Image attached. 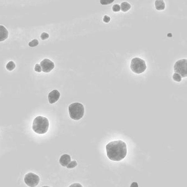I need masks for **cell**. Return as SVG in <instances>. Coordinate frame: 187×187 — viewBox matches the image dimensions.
<instances>
[{
    "instance_id": "1",
    "label": "cell",
    "mask_w": 187,
    "mask_h": 187,
    "mask_svg": "<svg viewBox=\"0 0 187 187\" xmlns=\"http://www.w3.org/2000/svg\"><path fill=\"white\" fill-rule=\"evenodd\" d=\"M106 151L109 159L119 162L124 159L127 155V146L126 143L121 140L114 141L106 144Z\"/></svg>"
},
{
    "instance_id": "2",
    "label": "cell",
    "mask_w": 187,
    "mask_h": 187,
    "mask_svg": "<svg viewBox=\"0 0 187 187\" xmlns=\"http://www.w3.org/2000/svg\"><path fill=\"white\" fill-rule=\"evenodd\" d=\"M49 129L48 119L42 116H38L34 120L32 130L38 134H46Z\"/></svg>"
},
{
    "instance_id": "3",
    "label": "cell",
    "mask_w": 187,
    "mask_h": 187,
    "mask_svg": "<svg viewBox=\"0 0 187 187\" xmlns=\"http://www.w3.org/2000/svg\"><path fill=\"white\" fill-rule=\"evenodd\" d=\"M69 113L70 117L72 119L75 121H79L84 116V106L81 103H72L69 106Z\"/></svg>"
},
{
    "instance_id": "4",
    "label": "cell",
    "mask_w": 187,
    "mask_h": 187,
    "mask_svg": "<svg viewBox=\"0 0 187 187\" xmlns=\"http://www.w3.org/2000/svg\"><path fill=\"white\" fill-rule=\"evenodd\" d=\"M132 71L136 74L143 73L147 69L145 61L140 57H134L131 60V66Z\"/></svg>"
},
{
    "instance_id": "5",
    "label": "cell",
    "mask_w": 187,
    "mask_h": 187,
    "mask_svg": "<svg viewBox=\"0 0 187 187\" xmlns=\"http://www.w3.org/2000/svg\"><path fill=\"white\" fill-rule=\"evenodd\" d=\"M174 70L175 73L180 74L182 77H187V59H183L175 62L174 65Z\"/></svg>"
},
{
    "instance_id": "6",
    "label": "cell",
    "mask_w": 187,
    "mask_h": 187,
    "mask_svg": "<svg viewBox=\"0 0 187 187\" xmlns=\"http://www.w3.org/2000/svg\"><path fill=\"white\" fill-rule=\"evenodd\" d=\"M24 182L29 187H36L39 183V176L35 173L29 172L24 177Z\"/></svg>"
},
{
    "instance_id": "7",
    "label": "cell",
    "mask_w": 187,
    "mask_h": 187,
    "mask_svg": "<svg viewBox=\"0 0 187 187\" xmlns=\"http://www.w3.org/2000/svg\"><path fill=\"white\" fill-rule=\"evenodd\" d=\"M42 71L45 73H49L54 68V64L48 59H44L40 62Z\"/></svg>"
},
{
    "instance_id": "8",
    "label": "cell",
    "mask_w": 187,
    "mask_h": 187,
    "mask_svg": "<svg viewBox=\"0 0 187 187\" xmlns=\"http://www.w3.org/2000/svg\"><path fill=\"white\" fill-rule=\"evenodd\" d=\"M60 94L57 90H53L49 94V103L53 104L56 103L60 98Z\"/></svg>"
},
{
    "instance_id": "9",
    "label": "cell",
    "mask_w": 187,
    "mask_h": 187,
    "mask_svg": "<svg viewBox=\"0 0 187 187\" xmlns=\"http://www.w3.org/2000/svg\"><path fill=\"white\" fill-rule=\"evenodd\" d=\"M70 162H71V157L69 154H65L60 157L59 163L63 166H67Z\"/></svg>"
},
{
    "instance_id": "10",
    "label": "cell",
    "mask_w": 187,
    "mask_h": 187,
    "mask_svg": "<svg viewBox=\"0 0 187 187\" xmlns=\"http://www.w3.org/2000/svg\"><path fill=\"white\" fill-rule=\"evenodd\" d=\"M8 37V32L7 29L3 25H0V42L5 41Z\"/></svg>"
},
{
    "instance_id": "11",
    "label": "cell",
    "mask_w": 187,
    "mask_h": 187,
    "mask_svg": "<svg viewBox=\"0 0 187 187\" xmlns=\"http://www.w3.org/2000/svg\"><path fill=\"white\" fill-rule=\"evenodd\" d=\"M156 9L158 11H162L165 8V3L164 0H156L155 2Z\"/></svg>"
},
{
    "instance_id": "12",
    "label": "cell",
    "mask_w": 187,
    "mask_h": 187,
    "mask_svg": "<svg viewBox=\"0 0 187 187\" xmlns=\"http://www.w3.org/2000/svg\"><path fill=\"white\" fill-rule=\"evenodd\" d=\"M131 6L129 3L127 2H123L121 3L120 6V9H121V11L124 12H127L128 11H129V9H131Z\"/></svg>"
},
{
    "instance_id": "13",
    "label": "cell",
    "mask_w": 187,
    "mask_h": 187,
    "mask_svg": "<svg viewBox=\"0 0 187 187\" xmlns=\"http://www.w3.org/2000/svg\"><path fill=\"white\" fill-rule=\"evenodd\" d=\"M15 68H16V64H15L14 62H12V61L8 62L7 65H6V69L8 71H12V70H13L14 69H15Z\"/></svg>"
},
{
    "instance_id": "14",
    "label": "cell",
    "mask_w": 187,
    "mask_h": 187,
    "mask_svg": "<svg viewBox=\"0 0 187 187\" xmlns=\"http://www.w3.org/2000/svg\"><path fill=\"white\" fill-rule=\"evenodd\" d=\"M182 76L180 75V74H178V73H175L173 75V76H172V78H173V80L175 81V82H181V80H182Z\"/></svg>"
},
{
    "instance_id": "15",
    "label": "cell",
    "mask_w": 187,
    "mask_h": 187,
    "mask_svg": "<svg viewBox=\"0 0 187 187\" xmlns=\"http://www.w3.org/2000/svg\"><path fill=\"white\" fill-rule=\"evenodd\" d=\"M77 162L75 160H74V161L70 162L69 164L67 166V167L68 169H72V168L75 167L77 166Z\"/></svg>"
},
{
    "instance_id": "16",
    "label": "cell",
    "mask_w": 187,
    "mask_h": 187,
    "mask_svg": "<svg viewBox=\"0 0 187 187\" xmlns=\"http://www.w3.org/2000/svg\"><path fill=\"white\" fill-rule=\"evenodd\" d=\"M39 44V41L37 39H34L32 41L30 42L29 43V46H30V47H34L37 46Z\"/></svg>"
},
{
    "instance_id": "17",
    "label": "cell",
    "mask_w": 187,
    "mask_h": 187,
    "mask_svg": "<svg viewBox=\"0 0 187 187\" xmlns=\"http://www.w3.org/2000/svg\"><path fill=\"white\" fill-rule=\"evenodd\" d=\"M114 0H100V2L102 5H108L113 2Z\"/></svg>"
},
{
    "instance_id": "18",
    "label": "cell",
    "mask_w": 187,
    "mask_h": 187,
    "mask_svg": "<svg viewBox=\"0 0 187 187\" xmlns=\"http://www.w3.org/2000/svg\"><path fill=\"white\" fill-rule=\"evenodd\" d=\"M49 34L46 32H43L41 35V38L42 40H45L46 39H49Z\"/></svg>"
},
{
    "instance_id": "19",
    "label": "cell",
    "mask_w": 187,
    "mask_h": 187,
    "mask_svg": "<svg viewBox=\"0 0 187 187\" xmlns=\"http://www.w3.org/2000/svg\"><path fill=\"white\" fill-rule=\"evenodd\" d=\"M35 71L37 72H41L42 71L41 67L39 64H36L35 66Z\"/></svg>"
},
{
    "instance_id": "20",
    "label": "cell",
    "mask_w": 187,
    "mask_h": 187,
    "mask_svg": "<svg viewBox=\"0 0 187 187\" xmlns=\"http://www.w3.org/2000/svg\"><path fill=\"white\" fill-rule=\"evenodd\" d=\"M113 10L115 12H118L120 11V6L119 5H115L113 7Z\"/></svg>"
},
{
    "instance_id": "21",
    "label": "cell",
    "mask_w": 187,
    "mask_h": 187,
    "mask_svg": "<svg viewBox=\"0 0 187 187\" xmlns=\"http://www.w3.org/2000/svg\"><path fill=\"white\" fill-rule=\"evenodd\" d=\"M69 187H83V186L80 183H73V184L70 185Z\"/></svg>"
},
{
    "instance_id": "22",
    "label": "cell",
    "mask_w": 187,
    "mask_h": 187,
    "mask_svg": "<svg viewBox=\"0 0 187 187\" xmlns=\"http://www.w3.org/2000/svg\"><path fill=\"white\" fill-rule=\"evenodd\" d=\"M110 21V18L109 16H104V18H103V21H104L105 23H109Z\"/></svg>"
},
{
    "instance_id": "23",
    "label": "cell",
    "mask_w": 187,
    "mask_h": 187,
    "mask_svg": "<svg viewBox=\"0 0 187 187\" xmlns=\"http://www.w3.org/2000/svg\"><path fill=\"white\" fill-rule=\"evenodd\" d=\"M130 187H139L138 185L137 182H133L132 183Z\"/></svg>"
},
{
    "instance_id": "24",
    "label": "cell",
    "mask_w": 187,
    "mask_h": 187,
    "mask_svg": "<svg viewBox=\"0 0 187 187\" xmlns=\"http://www.w3.org/2000/svg\"><path fill=\"white\" fill-rule=\"evenodd\" d=\"M49 187V186H44V187Z\"/></svg>"
}]
</instances>
